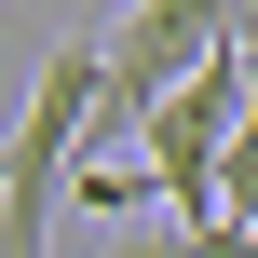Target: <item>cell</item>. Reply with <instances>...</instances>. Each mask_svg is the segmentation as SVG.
I'll use <instances>...</instances> for the list:
<instances>
[{"label": "cell", "mask_w": 258, "mask_h": 258, "mask_svg": "<svg viewBox=\"0 0 258 258\" xmlns=\"http://www.w3.org/2000/svg\"><path fill=\"white\" fill-rule=\"evenodd\" d=\"M218 54H231V14H204V0H136V14H109V122L150 136Z\"/></svg>", "instance_id": "cell-1"}, {"label": "cell", "mask_w": 258, "mask_h": 258, "mask_svg": "<svg viewBox=\"0 0 258 258\" xmlns=\"http://www.w3.org/2000/svg\"><path fill=\"white\" fill-rule=\"evenodd\" d=\"M109 258H218V231H190V218H136Z\"/></svg>", "instance_id": "cell-2"}, {"label": "cell", "mask_w": 258, "mask_h": 258, "mask_svg": "<svg viewBox=\"0 0 258 258\" xmlns=\"http://www.w3.org/2000/svg\"><path fill=\"white\" fill-rule=\"evenodd\" d=\"M218 231H258V122H245V150H231V177H218Z\"/></svg>", "instance_id": "cell-3"}, {"label": "cell", "mask_w": 258, "mask_h": 258, "mask_svg": "<svg viewBox=\"0 0 258 258\" xmlns=\"http://www.w3.org/2000/svg\"><path fill=\"white\" fill-rule=\"evenodd\" d=\"M231 54H245V82H258V0H231Z\"/></svg>", "instance_id": "cell-4"}, {"label": "cell", "mask_w": 258, "mask_h": 258, "mask_svg": "<svg viewBox=\"0 0 258 258\" xmlns=\"http://www.w3.org/2000/svg\"><path fill=\"white\" fill-rule=\"evenodd\" d=\"M218 258H258V231H218Z\"/></svg>", "instance_id": "cell-5"}]
</instances>
